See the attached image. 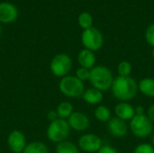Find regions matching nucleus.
I'll use <instances>...</instances> for the list:
<instances>
[{
    "mask_svg": "<svg viewBox=\"0 0 154 153\" xmlns=\"http://www.w3.org/2000/svg\"><path fill=\"white\" fill-rule=\"evenodd\" d=\"M70 130L68 121L59 118L50 123L47 128V137L49 141L58 144L67 140L70 133Z\"/></svg>",
    "mask_w": 154,
    "mask_h": 153,
    "instance_id": "39448f33",
    "label": "nucleus"
},
{
    "mask_svg": "<svg viewBox=\"0 0 154 153\" xmlns=\"http://www.w3.org/2000/svg\"><path fill=\"white\" fill-rule=\"evenodd\" d=\"M82 99L85 103L90 106H99L104 100V92L95 88V87H89L85 89Z\"/></svg>",
    "mask_w": 154,
    "mask_h": 153,
    "instance_id": "4468645a",
    "label": "nucleus"
},
{
    "mask_svg": "<svg viewBox=\"0 0 154 153\" xmlns=\"http://www.w3.org/2000/svg\"><path fill=\"white\" fill-rule=\"evenodd\" d=\"M145 40L149 45L154 48V23L151 24L145 32Z\"/></svg>",
    "mask_w": 154,
    "mask_h": 153,
    "instance_id": "393cba45",
    "label": "nucleus"
},
{
    "mask_svg": "<svg viewBox=\"0 0 154 153\" xmlns=\"http://www.w3.org/2000/svg\"><path fill=\"white\" fill-rule=\"evenodd\" d=\"M18 17L17 7L9 2L0 3V23H14Z\"/></svg>",
    "mask_w": 154,
    "mask_h": 153,
    "instance_id": "f8f14e48",
    "label": "nucleus"
},
{
    "mask_svg": "<svg viewBox=\"0 0 154 153\" xmlns=\"http://www.w3.org/2000/svg\"><path fill=\"white\" fill-rule=\"evenodd\" d=\"M134 111H135V115H146L145 108L143 106H134Z\"/></svg>",
    "mask_w": 154,
    "mask_h": 153,
    "instance_id": "cd10ccee",
    "label": "nucleus"
},
{
    "mask_svg": "<svg viewBox=\"0 0 154 153\" xmlns=\"http://www.w3.org/2000/svg\"><path fill=\"white\" fill-rule=\"evenodd\" d=\"M56 153H80V150L74 142L66 140L57 144Z\"/></svg>",
    "mask_w": 154,
    "mask_h": 153,
    "instance_id": "6ab92c4d",
    "label": "nucleus"
},
{
    "mask_svg": "<svg viewBox=\"0 0 154 153\" xmlns=\"http://www.w3.org/2000/svg\"><path fill=\"white\" fill-rule=\"evenodd\" d=\"M133 153H154V147L150 142H141L135 146Z\"/></svg>",
    "mask_w": 154,
    "mask_h": 153,
    "instance_id": "5701e85b",
    "label": "nucleus"
},
{
    "mask_svg": "<svg viewBox=\"0 0 154 153\" xmlns=\"http://www.w3.org/2000/svg\"><path fill=\"white\" fill-rule=\"evenodd\" d=\"M56 112L60 119L68 120V118L74 113V107L71 103L68 101H63L59 104V106H57Z\"/></svg>",
    "mask_w": 154,
    "mask_h": 153,
    "instance_id": "a211bd4d",
    "label": "nucleus"
},
{
    "mask_svg": "<svg viewBox=\"0 0 154 153\" xmlns=\"http://www.w3.org/2000/svg\"><path fill=\"white\" fill-rule=\"evenodd\" d=\"M151 141H152V142H151V143L152 144V146L154 147V132L152 133V136H151Z\"/></svg>",
    "mask_w": 154,
    "mask_h": 153,
    "instance_id": "c756f323",
    "label": "nucleus"
},
{
    "mask_svg": "<svg viewBox=\"0 0 154 153\" xmlns=\"http://www.w3.org/2000/svg\"><path fill=\"white\" fill-rule=\"evenodd\" d=\"M106 129L110 135L115 138H124L127 135L129 125L127 122L113 116L106 124Z\"/></svg>",
    "mask_w": 154,
    "mask_h": 153,
    "instance_id": "9d476101",
    "label": "nucleus"
},
{
    "mask_svg": "<svg viewBox=\"0 0 154 153\" xmlns=\"http://www.w3.org/2000/svg\"><path fill=\"white\" fill-rule=\"evenodd\" d=\"M59 89L62 95L69 98H79L85 91L84 82L80 81L75 76L68 75L60 78L59 83Z\"/></svg>",
    "mask_w": 154,
    "mask_h": 153,
    "instance_id": "20e7f679",
    "label": "nucleus"
},
{
    "mask_svg": "<svg viewBox=\"0 0 154 153\" xmlns=\"http://www.w3.org/2000/svg\"><path fill=\"white\" fill-rule=\"evenodd\" d=\"M128 125L133 135L139 139L151 137L154 132V124L147 115H134V117L129 122Z\"/></svg>",
    "mask_w": 154,
    "mask_h": 153,
    "instance_id": "7ed1b4c3",
    "label": "nucleus"
},
{
    "mask_svg": "<svg viewBox=\"0 0 154 153\" xmlns=\"http://www.w3.org/2000/svg\"><path fill=\"white\" fill-rule=\"evenodd\" d=\"M78 62L80 67L92 69L97 65V57L95 52L88 49L81 50L78 54Z\"/></svg>",
    "mask_w": 154,
    "mask_h": 153,
    "instance_id": "2eb2a0df",
    "label": "nucleus"
},
{
    "mask_svg": "<svg viewBox=\"0 0 154 153\" xmlns=\"http://www.w3.org/2000/svg\"><path fill=\"white\" fill-rule=\"evenodd\" d=\"M104 41L103 33L95 27L84 30L81 34V42L84 48L94 52L99 50L102 48Z\"/></svg>",
    "mask_w": 154,
    "mask_h": 153,
    "instance_id": "0eeeda50",
    "label": "nucleus"
},
{
    "mask_svg": "<svg viewBox=\"0 0 154 153\" xmlns=\"http://www.w3.org/2000/svg\"><path fill=\"white\" fill-rule=\"evenodd\" d=\"M94 117L100 123L107 124L108 121L113 117L111 109L106 105H99L94 110Z\"/></svg>",
    "mask_w": 154,
    "mask_h": 153,
    "instance_id": "f3484780",
    "label": "nucleus"
},
{
    "mask_svg": "<svg viewBox=\"0 0 154 153\" xmlns=\"http://www.w3.org/2000/svg\"><path fill=\"white\" fill-rule=\"evenodd\" d=\"M67 121L70 129L76 132H85L90 126V119L88 115L79 111H75Z\"/></svg>",
    "mask_w": 154,
    "mask_h": 153,
    "instance_id": "1a4fd4ad",
    "label": "nucleus"
},
{
    "mask_svg": "<svg viewBox=\"0 0 154 153\" xmlns=\"http://www.w3.org/2000/svg\"><path fill=\"white\" fill-rule=\"evenodd\" d=\"M1 34H2V28H1V26H0V36H1Z\"/></svg>",
    "mask_w": 154,
    "mask_h": 153,
    "instance_id": "2f4dec72",
    "label": "nucleus"
},
{
    "mask_svg": "<svg viewBox=\"0 0 154 153\" xmlns=\"http://www.w3.org/2000/svg\"><path fill=\"white\" fill-rule=\"evenodd\" d=\"M72 59L66 53H59L55 55L51 63L50 69L51 73L57 78H64L69 74L72 69Z\"/></svg>",
    "mask_w": 154,
    "mask_h": 153,
    "instance_id": "423d86ee",
    "label": "nucleus"
},
{
    "mask_svg": "<svg viewBox=\"0 0 154 153\" xmlns=\"http://www.w3.org/2000/svg\"><path fill=\"white\" fill-rule=\"evenodd\" d=\"M22 153H49V149L42 142H32L25 146Z\"/></svg>",
    "mask_w": 154,
    "mask_h": 153,
    "instance_id": "aec40b11",
    "label": "nucleus"
},
{
    "mask_svg": "<svg viewBox=\"0 0 154 153\" xmlns=\"http://www.w3.org/2000/svg\"><path fill=\"white\" fill-rule=\"evenodd\" d=\"M104 145L102 138L95 133H84L79 141L78 146L80 151L87 153H97Z\"/></svg>",
    "mask_w": 154,
    "mask_h": 153,
    "instance_id": "6e6552de",
    "label": "nucleus"
},
{
    "mask_svg": "<svg viewBox=\"0 0 154 153\" xmlns=\"http://www.w3.org/2000/svg\"><path fill=\"white\" fill-rule=\"evenodd\" d=\"M146 115H148V117L151 119V121L154 124V104L149 106V108L147 109Z\"/></svg>",
    "mask_w": 154,
    "mask_h": 153,
    "instance_id": "c85d7f7f",
    "label": "nucleus"
},
{
    "mask_svg": "<svg viewBox=\"0 0 154 153\" xmlns=\"http://www.w3.org/2000/svg\"><path fill=\"white\" fill-rule=\"evenodd\" d=\"M75 77L78 78L80 81L82 82H86V81H89L90 78V69H86V68H82L79 67L75 73Z\"/></svg>",
    "mask_w": 154,
    "mask_h": 153,
    "instance_id": "b1692460",
    "label": "nucleus"
},
{
    "mask_svg": "<svg viewBox=\"0 0 154 153\" xmlns=\"http://www.w3.org/2000/svg\"><path fill=\"white\" fill-rule=\"evenodd\" d=\"M115 77L112 70L104 65H96L90 69L89 82L92 87H95L102 92L111 90Z\"/></svg>",
    "mask_w": 154,
    "mask_h": 153,
    "instance_id": "f03ea898",
    "label": "nucleus"
},
{
    "mask_svg": "<svg viewBox=\"0 0 154 153\" xmlns=\"http://www.w3.org/2000/svg\"><path fill=\"white\" fill-rule=\"evenodd\" d=\"M78 20H79V24L82 29L87 30V29H89V28L92 27L93 18H92V15L89 13H88V12L81 13L79 14Z\"/></svg>",
    "mask_w": 154,
    "mask_h": 153,
    "instance_id": "4be33fe9",
    "label": "nucleus"
},
{
    "mask_svg": "<svg viewBox=\"0 0 154 153\" xmlns=\"http://www.w3.org/2000/svg\"><path fill=\"white\" fill-rule=\"evenodd\" d=\"M117 74L120 77H131L133 72V66L129 61L123 60L117 65Z\"/></svg>",
    "mask_w": 154,
    "mask_h": 153,
    "instance_id": "412c9836",
    "label": "nucleus"
},
{
    "mask_svg": "<svg viewBox=\"0 0 154 153\" xmlns=\"http://www.w3.org/2000/svg\"><path fill=\"white\" fill-rule=\"evenodd\" d=\"M47 118H48V120H50V122H53V121L59 119V116H58L56 110L55 111H53V110L50 111L47 115Z\"/></svg>",
    "mask_w": 154,
    "mask_h": 153,
    "instance_id": "bb28decb",
    "label": "nucleus"
},
{
    "mask_svg": "<svg viewBox=\"0 0 154 153\" xmlns=\"http://www.w3.org/2000/svg\"><path fill=\"white\" fill-rule=\"evenodd\" d=\"M111 92L119 102H129L134 99L139 92L138 82L132 77L117 76L114 79Z\"/></svg>",
    "mask_w": 154,
    "mask_h": 153,
    "instance_id": "f257e3e1",
    "label": "nucleus"
},
{
    "mask_svg": "<svg viewBox=\"0 0 154 153\" xmlns=\"http://www.w3.org/2000/svg\"><path fill=\"white\" fill-rule=\"evenodd\" d=\"M138 89L141 94L149 98H154V78L146 77L138 82Z\"/></svg>",
    "mask_w": 154,
    "mask_h": 153,
    "instance_id": "dca6fc26",
    "label": "nucleus"
},
{
    "mask_svg": "<svg viewBox=\"0 0 154 153\" xmlns=\"http://www.w3.org/2000/svg\"><path fill=\"white\" fill-rule=\"evenodd\" d=\"M152 59H153L154 60V48L152 49Z\"/></svg>",
    "mask_w": 154,
    "mask_h": 153,
    "instance_id": "7c9ffc66",
    "label": "nucleus"
},
{
    "mask_svg": "<svg viewBox=\"0 0 154 153\" xmlns=\"http://www.w3.org/2000/svg\"><path fill=\"white\" fill-rule=\"evenodd\" d=\"M97 153H120L118 150H116L115 147L108 145V144H104L102 148Z\"/></svg>",
    "mask_w": 154,
    "mask_h": 153,
    "instance_id": "a878e982",
    "label": "nucleus"
},
{
    "mask_svg": "<svg viewBox=\"0 0 154 153\" xmlns=\"http://www.w3.org/2000/svg\"><path fill=\"white\" fill-rule=\"evenodd\" d=\"M114 113L116 117L125 122H130L135 115L134 106L129 102H118L115 106Z\"/></svg>",
    "mask_w": 154,
    "mask_h": 153,
    "instance_id": "ddd939ff",
    "label": "nucleus"
},
{
    "mask_svg": "<svg viewBox=\"0 0 154 153\" xmlns=\"http://www.w3.org/2000/svg\"><path fill=\"white\" fill-rule=\"evenodd\" d=\"M7 144L14 153H22L27 145L24 134L18 130H14L10 133L7 138Z\"/></svg>",
    "mask_w": 154,
    "mask_h": 153,
    "instance_id": "9b49d317",
    "label": "nucleus"
}]
</instances>
